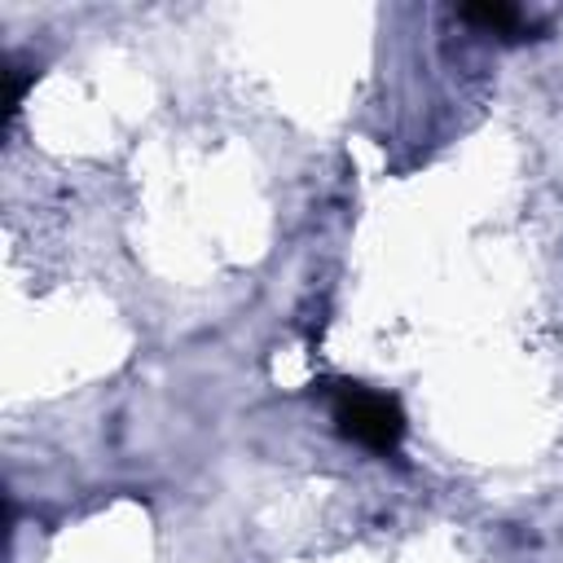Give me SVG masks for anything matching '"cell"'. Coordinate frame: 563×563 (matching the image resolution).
I'll use <instances>...</instances> for the list:
<instances>
[{
  "mask_svg": "<svg viewBox=\"0 0 563 563\" xmlns=\"http://www.w3.org/2000/svg\"><path fill=\"white\" fill-rule=\"evenodd\" d=\"M330 418L343 440L369 453H396L405 440V409L396 396L374 391L365 383H330Z\"/></svg>",
  "mask_w": 563,
  "mask_h": 563,
  "instance_id": "obj_1",
  "label": "cell"
},
{
  "mask_svg": "<svg viewBox=\"0 0 563 563\" xmlns=\"http://www.w3.org/2000/svg\"><path fill=\"white\" fill-rule=\"evenodd\" d=\"M457 18L484 26L501 40H532V31H537V22H528L515 4H466V9H457Z\"/></svg>",
  "mask_w": 563,
  "mask_h": 563,
  "instance_id": "obj_2",
  "label": "cell"
}]
</instances>
